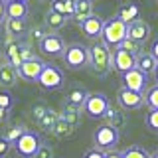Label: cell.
Here are the masks:
<instances>
[{"instance_id": "6da1fadb", "label": "cell", "mask_w": 158, "mask_h": 158, "mask_svg": "<svg viewBox=\"0 0 158 158\" xmlns=\"http://www.w3.org/2000/svg\"><path fill=\"white\" fill-rule=\"evenodd\" d=\"M89 56H91V69L99 77H107L113 71V49L103 42H97L89 48Z\"/></svg>"}, {"instance_id": "7a4b0ae2", "label": "cell", "mask_w": 158, "mask_h": 158, "mask_svg": "<svg viewBox=\"0 0 158 158\" xmlns=\"http://www.w3.org/2000/svg\"><path fill=\"white\" fill-rule=\"evenodd\" d=\"M127 30H128V24L123 22L118 16L107 20V22H105V28H103V34H101V42L107 44L109 48L117 49L127 40Z\"/></svg>"}, {"instance_id": "3957f363", "label": "cell", "mask_w": 158, "mask_h": 158, "mask_svg": "<svg viewBox=\"0 0 158 158\" xmlns=\"http://www.w3.org/2000/svg\"><path fill=\"white\" fill-rule=\"evenodd\" d=\"M63 61L69 69L77 71L83 69L91 63V56H89V48H85L83 44H69L63 52Z\"/></svg>"}, {"instance_id": "277c9868", "label": "cell", "mask_w": 158, "mask_h": 158, "mask_svg": "<svg viewBox=\"0 0 158 158\" xmlns=\"http://www.w3.org/2000/svg\"><path fill=\"white\" fill-rule=\"evenodd\" d=\"M118 138H121L118 131L115 127L107 125V123L93 131V144H95V148H101V150H113L117 146Z\"/></svg>"}, {"instance_id": "5b68a950", "label": "cell", "mask_w": 158, "mask_h": 158, "mask_svg": "<svg viewBox=\"0 0 158 158\" xmlns=\"http://www.w3.org/2000/svg\"><path fill=\"white\" fill-rule=\"evenodd\" d=\"M109 99L105 93H89L85 105H83V111L89 118H105L107 111H109Z\"/></svg>"}, {"instance_id": "8992f818", "label": "cell", "mask_w": 158, "mask_h": 158, "mask_svg": "<svg viewBox=\"0 0 158 158\" xmlns=\"http://www.w3.org/2000/svg\"><path fill=\"white\" fill-rule=\"evenodd\" d=\"M42 144H44V142H42V136H40L38 132L26 131L22 136L18 138V142L14 144V148H16V152H18L20 156H24V158H34Z\"/></svg>"}, {"instance_id": "52a82bcc", "label": "cell", "mask_w": 158, "mask_h": 158, "mask_svg": "<svg viewBox=\"0 0 158 158\" xmlns=\"http://www.w3.org/2000/svg\"><path fill=\"white\" fill-rule=\"evenodd\" d=\"M40 87L46 89V91H57V89L63 87V83H65V77H63V71L56 65H52V63H46V67H44L42 75L38 79Z\"/></svg>"}, {"instance_id": "ba28073f", "label": "cell", "mask_w": 158, "mask_h": 158, "mask_svg": "<svg viewBox=\"0 0 158 158\" xmlns=\"http://www.w3.org/2000/svg\"><path fill=\"white\" fill-rule=\"evenodd\" d=\"M38 48H40V52H42L44 56H49V57H59L61 56L63 57V52H65L67 46H65V42H63L61 36L49 32L48 36L38 44Z\"/></svg>"}, {"instance_id": "9c48e42d", "label": "cell", "mask_w": 158, "mask_h": 158, "mask_svg": "<svg viewBox=\"0 0 158 158\" xmlns=\"http://www.w3.org/2000/svg\"><path fill=\"white\" fill-rule=\"evenodd\" d=\"M123 87L131 89V91H138V93H146L148 91V75L142 73L140 69H131V71L123 73L121 75Z\"/></svg>"}, {"instance_id": "30bf717a", "label": "cell", "mask_w": 158, "mask_h": 158, "mask_svg": "<svg viewBox=\"0 0 158 158\" xmlns=\"http://www.w3.org/2000/svg\"><path fill=\"white\" fill-rule=\"evenodd\" d=\"M117 101L118 105L127 111H136L144 105V93H138V91H131L127 87H121L117 93Z\"/></svg>"}, {"instance_id": "8fae6325", "label": "cell", "mask_w": 158, "mask_h": 158, "mask_svg": "<svg viewBox=\"0 0 158 158\" xmlns=\"http://www.w3.org/2000/svg\"><path fill=\"white\" fill-rule=\"evenodd\" d=\"M135 67H136V56H132L131 52H127L123 48H117L113 52V69L115 71H118L123 75V73L131 71Z\"/></svg>"}, {"instance_id": "7c38bea8", "label": "cell", "mask_w": 158, "mask_h": 158, "mask_svg": "<svg viewBox=\"0 0 158 158\" xmlns=\"http://www.w3.org/2000/svg\"><path fill=\"white\" fill-rule=\"evenodd\" d=\"M150 24L146 22V20H142V18H136V20H132L131 24H128V30H127V38H131V40H135V42L138 44H144L150 40Z\"/></svg>"}, {"instance_id": "4fadbf2b", "label": "cell", "mask_w": 158, "mask_h": 158, "mask_svg": "<svg viewBox=\"0 0 158 158\" xmlns=\"http://www.w3.org/2000/svg\"><path fill=\"white\" fill-rule=\"evenodd\" d=\"M44 67H46V63H44L40 57H34V59H30V61H24L22 65L18 67V73H20V77H22L24 81H32V83L36 81L38 83Z\"/></svg>"}, {"instance_id": "5bb4252c", "label": "cell", "mask_w": 158, "mask_h": 158, "mask_svg": "<svg viewBox=\"0 0 158 158\" xmlns=\"http://www.w3.org/2000/svg\"><path fill=\"white\" fill-rule=\"evenodd\" d=\"M18 77H20L18 69L14 67L8 59L0 63V87H2V89H6V91L12 89L18 83Z\"/></svg>"}, {"instance_id": "9a60e30c", "label": "cell", "mask_w": 158, "mask_h": 158, "mask_svg": "<svg viewBox=\"0 0 158 158\" xmlns=\"http://www.w3.org/2000/svg\"><path fill=\"white\" fill-rule=\"evenodd\" d=\"M79 28L83 30V34H85L87 38L97 40V38H101V34H103V28H105V20H103L101 16H91L89 20H85V22H83Z\"/></svg>"}, {"instance_id": "2e32d148", "label": "cell", "mask_w": 158, "mask_h": 158, "mask_svg": "<svg viewBox=\"0 0 158 158\" xmlns=\"http://www.w3.org/2000/svg\"><path fill=\"white\" fill-rule=\"evenodd\" d=\"M158 67V59L150 53V49L148 52H140L136 56V69H140L142 73H146V75H150V73H154Z\"/></svg>"}, {"instance_id": "e0dca14e", "label": "cell", "mask_w": 158, "mask_h": 158, "mask_svg": "<svg viewBox=\"0 0 158 158\" xmlns=\"http://www.w3.org/2000/svg\"><path fill=\"white\" fill-rule=\"evenodd\" d=\"M93 14V2L91 0H75V12H73V20L81 26L85 20H89Z\"/></svg>"}, {"instance_id": "ac0fdd59", "label": "cell", "mask_w": 158, "mask_h": 158, "mask_svg": "<svg viewBox=\"0 0 158 158\" xmlns=\"http://www.w3.org/2000/svg\"><path fill=\"white\" fill-rule=\"evenodd\" d=\"M26 30H28L26 20H12V18L4 20V32H6V36H10V38L20 40L26 34Z\"/></svg>"}, {"instance_id": "d6986e66", "label": "cell", "mask_w": 158, "mask_h": 158, "mask_svg": "<svg viewBox=\"0 0 158 158\" xmlns=\"http://www.w3.org/2000/svg\"><path fill=\"white\" fill-rule=\"evenodd\" d=\"M28 4L26 2H6V18L12 20H26Z\"/></svg>"}, {"instance_id": "ffe728a7", "label": "cell", "mask_w": 158, "mask_h": 158, "mask_svg": "<svg viewBox=\"0 0 158 158\" xmlns=\"http://www.w3.org/2000/svg\"><path fill=\"white\" fill-rule=\"evenodd\" d=\"M59 117H61L65 123H69L71 127H77L79 121H81V109L69 105V103H65V107H63L61 113H59Z\"/></svg>"}, {"instance_id": "44dd1931", "label": "cell", "mask_w": 158, "mask_h": 158, "mask_svg": "<svg viewBox=\"0 0 158 158\" xmlns=\"http://www.w3.org/2000/svg\"><path fill=\"white\" fill-rule=\"evenodd\" d=\"M87 97H89V93L83 87H73L71 91L67 93V103H69V105H73V107H79L83 111V105H85Z\"/></svg>"}, {"instance_id": "7402d4cb", "label": "cell", "mask_w": 158, "mask_h": 158, "mask_svg": "<svg viewBox=\"0 0 158 158\" xmlns=\"http://www.w3.org/2000/svg\"><path fill=\"white\" fill-rule=\"evenodd\" d=\"M52 10L63 14L69 20L73 18V12H75V0H52Z\"/></svg>"}, {"instance_id": "603a6c76", "label": "cell", "mask_w": 158, "mask_h": 158, "mask_svg": "<svg viewBox=\"0 0 158 158\" xmlns=\"http://www.w3.org/2000/svg\"><path fill=\"white\" fill-rule=\"evenodd\" d=\"M65 24H67V18L63 16V14H59V12H56V10H52V8L48 10V14H46V26L48 28L61 30Z\"/></svg>"}, {"instance_id": "cb8c5ba5", "label": "cell", "mask_w": 158, "mask_h": 158, "mask_svg": "<svg viewBox=\"0 0 158 158\" xmlns=\"http://www.w3.org/2000/svg\"><path fill=\"white\" fill-rule=\"evenodd\" d=\"M105 121H107V125H111V127H115L117 131H121V128L125 127L127 118H125V115H123L121 111L109 107V111H107V115H105Z\"/></svg>"}, {"instance_id": "d4e9b609", "label": "cell", "mask_w": 158, "mask_h": 158, "mask_svg": "<svg viewBox=\"0 0 158 158\" xmlns=\"http://www.w3.org/2000/svg\"><path fill=\"white\" fill-rule=\"evenodd\" d=\"M73 128L75 127H71L69 123H65L61 117L57 118V123L52 127V135L53 136H57V138H67V136H71L73 135Z\"/></svg>"}, {"instance_id": "484cf974", "label": "cell", "mask_w": 158, "mask_h": 158, "mask_svg": "<svg viewBox=\"0 0 158 158\" xmlns=\"http://www.w3.org/2000/svg\"><path fill=\"white\" fill-rule=\"evenodd\" d=\"M118 18H121L123 22L131 24L132 20H136V18H138V6H136V4H128V6H123V8H121V12H118Z\"/></svg>"}, {"instance_id": "4316f807", "label": "cell", "mask_w": 158, "mask_h": 158, "mask_svg": "<svg viewBox=\"0 0 158 158\" xmlns=\"http://www.w3.org/2000/svg\"><path fill=\"white\" fill-rule=\"evenodd\" d=\"M57 118H59V113H56L53 109H48V113L44 115L42 121H40V127H42L44 131H52V127L57 123Z\"/></svg>"}, {"instance_id": "83f0119b", "label": "cell", "mask_w": 158, "mask_h": 158, "mask_svg": "<svg viewBox=\"0 0 158 158\" xmlns=\"http://www.w3.org/2000/svg\"><path fill=\"white\" fill-rule=\"evenodd\" d=\"M144 103L150 107V111L152 109H158V83L148 87V91L144 93Z\"/></svg>"}, {"instance_id": "f1b7e54d", "label": "cell", "mask_w": 158, "mask_h": 158, "mask_svg": "<svg viewBox=\"0 0 158 158\" xmlns=\"http://www.w3.org/2000/svg\"><path fill=\"white\" fill-rule=\"evenodd\" d=\"M123 156L125 158H150V154L144 150L142 146H128L127 150H123Z\"/></svg>"}, {"instance_id": "f546056e", "label": "cell", "mask_w": 158, "mask_h": 158, "mask_svg": "<svg viewBox=\"0 0 158 158\" xmlns=\"http://www.w3.org/2000/svg\"><path fill=\"white\" fill-rule=\"evenodd\" d=\"M26 131H28L26 127H20V125H16V127H12V128H10V131L6 132V136H4V138H6L10 144H16V142H18V138L22 136Z\"/></svg>"}, {"instance_id": "4dcf8cb0", "label": "cell", "mask_w": 158, "mask_h": 158, "mask_svg": "<svg viewBox=\"0 0 158 158\" xmlns=\"http://www.w3.org/2000/svg\"><path fill=\"white\" fill-rule=\"evenodd\" d=\"M118 48H123V49H127V52H131L132 56H138V53L142 52V44H138V42H135V40H131V38H127Z\"/></svg>"}, {"instance_id": "1f68e13d", "label": "cell", "mask_w": 158, "mask_h": 158, "mask_svg": "<svg viewBox=\"0 0 158 158\" xmlns=\"http://www.w3.org/2000/svg\"><path fill=\"white\" fill-rule=\"evenodd\" d=\"M14 105V99H12V95L6 91V89H2L0 91V109H4V111H8L10 107Z\"/></svg>"}, {"instance_id": "d6a6232c", "label": "cell", "mask_w": 158, "mask_h": 158, "mask_svg": "<svg viewBox=\"0 0 158 158\" xmlns=\"http://www.w3.org/2000/svg\"><path fill=\"white\" fill-rule=\"evenodd\" d=\"M146 127L150 128V131L158 132V109H152V111L148 113V117H146Z\"/></svg>"}, {"instance_id": "836d02e7", "label": "cell", "mask_w": 158, "mask_h": 158, "mask_svg": "<svg viewBox=\"0 0 158 158\" xmlns=\"http://www.w3.org/2000/svg\"><path fill=\"white\" fill-rule=\"evenodd\" d=\"M20 57H22V63H24V61H30V59H34V57H38V56L32 52V48H30L28 44L22 42V46H20Z\"/></svg>"}, {"instance_id": "e575fe53", "label": "cell", "mask_w": 158, "mask_h": 158, "mask_svg": "<svg viewBox=\"0 0 158 158\" xmlns=\"http://www.w3.org/2000/svg\"><path fill=\"white\" fill-rule=\"evenodd\" d=\"M46 113H48V107H46V105H34V107H32V117L36 118L38 123L44 118V115H46Z\"/></svg>"}, {"instance_id": "d590c367", "label": "cell", "mask_w": 158, "mask_h": 158, "mask_svg": "<svg viewBox=\"0 0 158 158\" xmlns=\"http://www.w3.org/2000/svg\"><path fill=\"white\" fill-rule=\"evenodd\" d=\"M34 158H53V150H52V146L42 144V146H40V150L36 152V156H34Z\"/></svg>"}, {"instance_id": "8d00e7d4", "label": "cell", "mask_w": 158, "mask_h": 158, "mask_svg": "<svg viewBox=\"0 0 158 158\" xmlns=\"http://www.w3.org/2000/svg\"><path fill=\"white\" fill-rule=\"evenodd\" d=\"M48 34H49V32H48V26H38V28L32 30V38H36L38 42H42V40L46 38Z\"/></svg>"}, {"instance_id": "74e56055", "label": "cell", "mask_w": 158, "mask_h": 158, "mask_svg": "<svg viewBox=\"0 0 158 158\" xmlns=\"http://www.w3.org/2000/svg\"><path fill=\"white\" fill-rule=\"evenodd\" d=\"M107 152L101 150V148H89V150L83 154V158H105Z\"/></svg>"}, {"instance_id": "f35d334b", "label": "cell", "mask_w": 158, "mask_h": 158, "mask_svg": "<svg viewBox=\"0 0 158 158\" xmlns=\"http://www.w3.org/2000/svg\"><path fill=\"white\" fill-rule=\"evenodd\" d=\"M8 148H10V142L6 140L4 136H0V156H4L8 152Z\"/></svg>"}, {"instance_id": "ab89813d", "label": "cell", "mask_w": 158, "mask_h": 158, "mask_svg": "<svg viewBox=\"0 0 158 158\" xmlns=\"http://www.w3.org/2000/svg\"><path fill=\"white\" fill-rule=\"evenodd\" d=\"M6 20V0H0V24Z\"/></svg>"}, {"instance_id": "60d3db41", "label": "cell", "mask_w": 158, "mask_h": 158, "mask_svg": "<svg viewBox=\"0 0 158 158\" xmlns=\"http://www.w3.org/2000/svg\"><path fill=\"white\" fill-rule=\"evenodd\" d=\"M150 53L158 59V38H156V40H152V44H150Z\"/></svg>"}, {"instance_id": "b9f144b4", "label": "cell", "mask_w": 158, "mask_h": 158, "mask_svg": "<svg viewBox=\"0 0 158 158\" xmlns=\"http://www.w3.org/2000/svg\"><path fill=\"white\" fill-rule=\"evenodd\" d=\"M105 158H125V156H123V152H118V150H107Z\"/></svg>"}, {"instance_id": "7bdbcfd3", "label": "cell", "mask_w": 158, "mask_h": 158, "mask_svg": "<svg viewBox=\"0 0 158 158\" xmlns=\"http://www.w3.org/2000/svg\"><path fill=\"white\" fill-rule=\"evenodd\" d=\"M6 113H8V111H4V109H0V121H4V118H6Z\"/></svg>"}, {"instance_id": "ee69618b", "label": "cell", "mask_w": 158, "mask_h": 158, "mask_svg": "<svg viewBox=\"0 0 158 158\" xmlns=\"http://www.w3.org/2000/svg\"><path fill=\"white\" fill-rule=\"evenodd\" d=\"M150 158H158V150H156V152H152V154H150Z\"/></svg>"}, {"instance_id": "f6af8a7d", "label": "cell", "mask_w": 158, "mask_h": 158, "mask_svg": "<svg viewBox=\"0 0 158 158\" xmlns=\"http://www.w3.org/2000/svg\"><path fill=\"white\" fill-rule=\"evenodd\" d=\"M6 2H26V0H6Z\"/></svg>"}, {"instance_id": "bcb514c9", "label": "cell", "mask_w": 158, "mask_h": 158, "mask_svg": "<svg viewBox=\"0 0 158 158\" xmlns=\"http://www.w3.org/2000/svg\"><path fill=\"white\" fill-rule=\"evenodd\" d=\"M154 77H156V81H158V67H156V71H154Z\"/></svg>"}, {"instance_id": "7dc6e473", "label": "cell", "mask_w": 158, "mask_h": 158, "mask_svg": "<svg viewBox=\"0 0 158 158\" xmlns=\"http://www.w3.org/2000/svg\"><path fill=\"white\" fill-rule=\"evenodd\" d=\"M49 2H52V0H49Z\"/></svg>"}, {"instance_id": "c3c4849f", "label": "cell", "mask_w": 158, "mask_h": 158, "mask_svg": "<svg viewBox=\"0 0 158 158\" xmlns=\"http://www.w3.org/2000/svg\"><path fill=\"white\" fill-rule=\"evenodd\" d=\"M0 56H2V53H0Z\"/></svg>"}, {"instance_id": "681fc988", "label": "cell", "mask_w": 158, "mask_h": 158, "mask_svg": "<svg viewBox=\"0 0 158 158\" xmlns=\"http://www.w3.org/2000/svg\"><path fill=\"white\" fill-rule=\"evenodd\" d=\"M91 2H93V0H91Z\"/></svg>"}]
</instances>
